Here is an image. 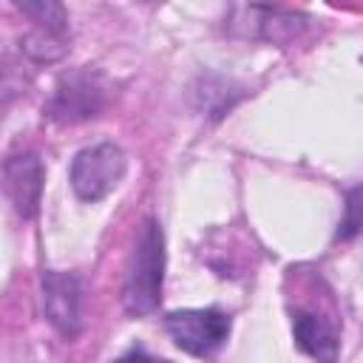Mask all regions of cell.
Masks as SVG:
<instances>
[{"instance_id":"cell-1","label":"cell","mask_w":363,"mask_h":363,"mask_svg":"<svg viewBox=\"0 0 363 363\" xmlns=\"http://www.w3.org/2000/svg\"><path fill=\"white\" fill-rule=\"evenodd\" d=\"M162 278H164V235L156 218H145L125 278V292H122L125 312L136 318L153 312L162 298Z\"/></svg>"},{"instance_id":"cell-2","label":"cell","mask_w":363,"mask_h":363,"mask_svg":"<svg viewBox=\"0 0 363 363\" xmlns=\"http://www.w3.org/2000/svg\"><path fill=\"white\" fill-rule=\"evenodd\" d=\"M125 153L113 142H99L79 150L71 162L68 182L77 199L82 201H102L125 176Z\"/></svg>"},{"instance_id":"cell-3","label":"cell","mask_w":363,"mask_h":363,"mask_svg":"<svg viewBox=\"0 0 363 363\" xmlns=\"http://www.w3.org/2000/svg\"><path fill=\"white\" fill-rule=\"evenodd\" d=\"M164 329L173 343L196 357L213 354L230 335V315L221 309H179L164 315Z\"/></svg>"},{"instance_id":"cell-4","label":"cell","mask_w":363,"mask_h":363,"mask_svg":"<svg viewBox=\"0 0 363 363\" xmlns=\"http://www.w3.org/2000/svg\"><path fill=\"white\" fill-rule=\"evenodd\" d=\"M43 309L48 323L62 337H77L79 332V281L71 272L43 275Z\"/></svg>"},{"instance_id":"cell-5","label":"cell","mask_w":363,"mask_h":363,"mask_svg":"<svg viewBox=\"0 0 363 363\" xmlns=\"http://www.w3.org/2000/svg\"><path fill=\"white\" fill-rule=\"evenodd\" d=\"M292 337H295V346L303 354H309L312 360H318V363H337L340 337H337L335 323L326 320L323 315L309 312V309H298L292 315Z\"/></svg>"},{"instance_id":"cell-6","label":"cell","mask_w":363,"mask_h":363,"mask_svg":"<svg viewBox=\"0 0 363 363\" xmlns=\"http://www.w3.org/2000/svg\"><path fill=\"white\" fill-rule=\"evenodd\" d=\"M6 193L23 218H34L43 190V164L34 153L11 156L6 162Z\"/></svg>"},{"instance_id":"cell-7","label":"cell","mask_w":363,"mask_h":363,"mask_svg":"<svg viewBox=\"0 0 363 363\" xmlns=\"http://www.w3.org/2000/svg\"><path fill=\"white\" fill-rule=\"evenodd\" d=\"M94 96H99V91L91 88V82H85V79H68V88H60L57 96H54V102H51V116L54 119H62V122L94 116V111H96Z\"/></svg>"},{"instance_id":"cell-8","label":"cell","mask_w":363,"mask_h":363,"mask_svg":"<svg viewBox=\"0 0 363 363\" xmlns=\"http://www.w3.org/2000/svg\"><path fill=\"white\" fill-rule=\"evenodd\" d=\"M357 233H363V187L346 190V204H343V216H340L335 238L337 241H349Z\"/></svg>"},{"instance_id":"cell-9","label":"cell","mask_w":363,"mask_h":363,"mask_svg":"<svg viewBox=\"0 0 363 363\" xmlns=\"http://www.w3.org/2000/svg\"><path fill=\"white\" fill-rule=\"evenodd\" d=\"M116 363H153L147 354H142V352H128V354H122Z\"/></svg>"}]
</instances>
